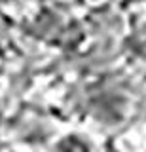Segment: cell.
Listing matches in <instances>:
<instances>
[{"instance_id":"cell-1","label":"cell","mask_w":146,"mask_h":152,"mask_svg":"<svg viewBox=\"0 0 146 152\" xmlns=\"http://www.w3.org/2000/svg\"><path fill=\"white\" fill-rule=\"evenodd\" d=\"M44 152H99V141L89 131L72 127L53 135Z\"/></svg>"}]
</instances>
